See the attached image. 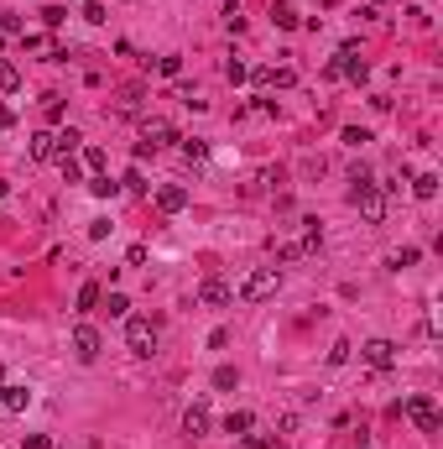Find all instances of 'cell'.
I'll return each mask as SVG.
<instances>
[{"label":"cell","instance_id":"6da1fadb","mask_svg":"<svg viewBox=\"0 0 443 449\" xmlns=\"http://www.w3.org/2000/svg\"><path fill=\"white\" fill-rule=\"evenodd\" d=\"M350 204L360 209V220H365V224H381L386 220V188H381V183H370V173H360V167H355Z\"/></svg>","mask_w":443,"mask_h":449},{"label":"cell","instance_id":"7a4b0ae2","mask_svg":"<svg viewBox=\"0 0 443 449\" xmlns=\"http://www.w3.org/2000/svg\"><path fill=\"white\" fill-rule=\"evenodd\" d=\"M329 78H355V84H365V78H370V63L360 58V42H344L339 52H334Z\"/></svg>","mask_w":443,"mask_h":449},{"label":"cell","instance_id":"3957f363","mask_svg":"<svg viewBox=\"0 0 443 449\" xmlns=\"http://www.w3.org/2000/svg\"><path fill=\"white\" fill-rule=\"evenodd\" d=\"M277 287H281V272L277 267H256L240 282V303H266V298H277Z\"/></svg>","mask_w":443,"mask_h":449},{"label":"cell","instance_id":"277c9868","mask_svg":"<svg viewBox=\"0 0 443 449\" xmlns=\"http://www.w3.org/2000/svg\"><path fill=\"white\" fill-rule=\"evenodd\" d=\"M392 413H407L423 433H438V402H433V397H423V392H418V397H407V402H396Z\"/></svg>","mask_w":443,"mask_h":449},{"label":"cell","instance_id":"5b68a950","mask_svg":"<svg viewBox=\"0 0 443 449\" xmlns=\"http://www.w3.org/2000/svg\"><path fill=\"white\" fill-rule=\"evenodd\" d=\"M167 141H178V131H172L167 121H157V115H146V121H141V141H136V157H146V152H162Z\"/></svg>","mask_w":443,"mask_h":449},{"label":"cell","instance_id":"8992f818","mask_svg":"<svg viewBox=\"0 0 443 449\" xmlns=\"http://www.w3.org/2000/svg\"><path fill=\"white\" fill-rule=\"evenodd\" d=\"M126 350L146 361V355L157 350V324L152 319H126Z\"/></svg>","mask_w":443,"mask_h":449},{"label":"cell","instance_id":"52a82bcc","mask_svg":"<svg viewBox=\"0 0 443 449\" xmlns=\"http://www.w3.org/2000/svg\"><path fill=\"white\" fill-rule=\"evenodd\" d=\"M360 361H365L370 371H392L396 366V345L392 340H365V345H360Z\"/></svg>","mask_w":443,"mask_h":449},{"label":"cell","instance_id":"ba28073f","mask_svg":"<svg viewBox=\"0 0 443 449\" xmlns=\"http://www.w3.org/2000/svg\"><path fill=\"white\" fill-rule=\"evenodd\" d=\"M198 303H204V309H230L235 287L224 282V277H204V282H198Z\"/></svg>","mask_w":443,"mask_h":449},{"label":"cell","instance_id":"9c48e42d","mask_svg":"<svg viewBox=\"0 0 443 449\" xmlns=\"http://www.w3.org/2000/svg\"><path fill=\"white\" fill-rule=\"evenodd\" d=\"M99 345H104V340H99V329H94V324H78L73 329V355H78V361H99Z\"/></svg>","mask_w":443,"mask_h":449},{"label":"cell","instance_id":"30bf717a","mask_svg":"<svg viewBox=\"0 0 443 449\" xmlns=\"http://www.w3.org/2000/svg\"><path fill=\"white\" fill-rule=\"evenodd\" d=\"M209 424H214V418H209V402H204V397L188 402V413H183V433H188V439H204Z\"/></svg>","mask_w":443,"mask_h":449},{"label":"cell","instance_id":"8fae6325","mask_svg":"<svg viewBox=\"0 0 443 449\" xmlns=\"http://www.w3.org/2000/svg\"><path fill=\"white\" fill-rule=\"evenodd\" d=\"M157 209H162V215H183V209H188V188H178V183L157 188Z\"/></svg>","mask_w":443,"mask_h":449},{"label":"cell","instance_id":"7c38bea8","mask_svg":"<svg viewBox=\"0 0 443 449\" xmlns=\"http://www.w3.org/2000/svg\"><path fill=\"white\" fill-rule=\"evenodd\" d=\"M0 407L6 413H26L32 407V387H0Z\"/></svg>","mask_w":443,"mask_h":449},{"label":"cell","instance_id":"4fadbf2b","mask_svg":"<svg viewBox=\"0 0 443 449\" xmlns=\"http://www.w3.org/2000/svg\"><path fill=\"white\" fill-rule=\"evenodd\" d=\"M141 84H126V89H120V95H115V115H136L141 110Z\"/></svg>","mask_w":443,"mask_h":449},{"label":"cell","instance_id":"5bb4252c","mask_svg":"<svg viewBox=\"0 0 443 449\" xmlns=\"http://www.w3.org/2000/svg\"><path fill=\"white\" fill-rule=\"evenodd\" d=\"M32 157H37V162L58 157V136H52V131H37V136H32Z\"/></svg>","mask_w":443,"mask_h":449},{"label":"cell","instance_id":"9a60e30c","mask_svg":"<svg viewBox=\"0 0 443 449\" xmlns=\"http://www.w3.org/2000/svg\"><path fill=\"white\" fill-rule=\"evenodd\" d=\"M272 21L281 26V32H292V26H303V16H298V11H292V6H287V0H277V6H272Z\"/></svg>","mask_w":443,"mask_h":449},{"label":"cell","instance_id":"2e32d148","mask_svg":"<svg viewBox=\"0 0 443 449\" xmlns=\"http://www.w3.org/2000/svg\"><path fill=\"white\" fill-rule=\"evenodd\" d=\"M89 193H94V199H110V193H120V183H115L110 173H94V178H89Z\"/></svg>","mask_w":443,"mask_h":449},{"label":"cell","instance_id":"e0dca14e","mask_svg":"<svg viewBox=\"0 0 443 449\" xmlns=\"http://www.w3.org/2000/svg\"><path fill=\"white\" fill-rule=\"evenodd\" d=\"M52 136H58V157H73L78 147H84V136H78L73 126H68V131H52Z\"/></svg>","mask_w":443,"mask_h":449},{"label":"cell","instance_id":"ac0fdd59","mask_svg":"<svg viewBox=\"0 0 443 449\" xmlns=\"http://www.w3.org/2000/svg\"><path fill=\"white\" fill-rule=\"evenodd\" d=\"M412 193L418 199H438V173H418L412 178Z\"/></svg>","mask_w":443,"mask_h":449},{"label":"cell","instance_id":"d6986e66","mask_svg":"<svg viewBox=\"0 0 443 449\" xmlns=\"http://www.w3.org/2000/svg\"><path fill=\"white\" fill-rule=\"evenodd\" d=\"M272 251H277V261H303V256H308V246H303V241H277Z\"/></svg>","mask_w":443,"mask_h":449},{"label":"cell","instance_id":"ffe728a7","mask_svg":"<svg viewBox=\"0 0 443 449\" xmlns=\"http://www.w3.org/2000/svg\"><path fill=\"white\" fill-rule=\"evenodd\" d=\"M250 424H256V418H250V413H230V418H224V433H235V439H245V433H250Z\"/></svg>","mask_w":443,"mask_h":449},{"label":"cell","instance_id":"44dd1931","mask_svg":"<svg viewBox=\"0 0 443 449\" xmlns=\"http://www.w3.org/2000/svg\"><path fill=\"white\" fill-rule=\"evenodd\" d=\"M292 84H298L292 68H266V89H292Z\"/></svg>","mask_w":443,"mask_h":449},{"label":"cell","instance_id":"7402d4cb","mask_svg":"<svg viewBox=\"0 0 443 449\" xmlns=\"http://www.w3.org/2000/svg\"><path fill=\"white\" fill-rule=\"evenodd\" d=\"M418 261H423V251L418 246H401V251H392V267L401 272V267H418Z\"/></svg>","mask_w":443,"mask_h":449},{"label":"cell","instance_id":"603a6c76","mask_svg":"<svg viewBox=\"0 0 443 449\" xmlns=\"http://www.w3.org/2000/svg\"><path fill=\"white\" fill-rule=\"evenodd\" d=\"M99 298H104V293H99V282H84V287H78V313H89Z\"/></svg>","mask_w":443,"mask_h":449},{"label":"cell","instance_id":"cb8c5ba5","mask_svg":"<svg viewBox=\"0 0 443 449\" xmlns=\"http://www.w3.org/2000/svg\"><path fill=\"white\" fill-rule=\"evenodd\" d=\"M214 387H219V392H235L240 387V371H235V366H219V371H214Z\"/></svg>","mask_w":443,"mask_h":449},{"label":"cell","instance_id":"d4e9b609","mask_svg":"<svg viewBox=\"0 0 443 449\" xmlns=\"http://www.w3.org/2000/svg\"><path fill=\"white\" fill-rule=\"evenodd\" d=\"M183 157H188V162H204V157H209V147H204L198 136H188V141H183Z\"/></svg>","mask_w":443,"mask_h":449},{"label":"cell","instance_id":"484cf974","mask_svg":"<svg viewBox=\"0 0 443 449\" xmlns=\"http://www.w3.org/2000/svg\"><path fill=\"white\" fill-rule=\"evenodd\" d=\"M350 340H334V345H329V366H344V361H350Z\"/></svg>","mask_w":443,"mask_h":449},{"label":"cell","instance_id":"4316f807","mask_svg":"<svg viewBox=\"0 0 443 449\" xmlns=\"http://www.w3.org/2000/svg\"><path fill=\"white\" fill-rule=\"evenodd\" d=\"M126 309H131L126 293H110V298H104V313H110V319H126Z\"/></svg>","mask_w":443,"mask_h":449},{"label":"cell","instance_id":"83f0119b","mask_svg":"<svg viewBox=\"0 0 443 449\" xmlns=\"http://www.w3.org/2000/svg\"><path fill=\"white\" fill-rule=\"evenodd\" d=\"M21 84V73H16V63H6L0 58V89H16Z\"/></svg>","mask_w":443,"mask_h":449},{"label":"cell","instance_id":"f1b7e54d","mask_svg":"<svg viewBox=\"0 0 443 449\" xmlns=\"http://www.w3.org/2000/svg\"><path fill=\"white\" fill-rule=\"evenodd\" d=\"M365 141H370L365 126H344V147H365Z\"/></svg>","mask_w":443,"mask_h":449},{"label":"cell","instance_id":"f546056e","mask_svg":"<svg viewBox=\"0 0 443 449\" xmlns=\"http://www.w3.org/2000/svg\"><path fill=\"white\" fill-rule=\"evenodd\" d=\"M157 73H167V78H178V73H183V58H178V52H167V58H162V63H157Z\"/></svg>","mask_w":443,"mask_h":449},{"label":"cell","instance_id":"4dcf8cb0","mask_svg":"<svg viewBox=\"0 0 443 449\" xmlns=\"http://www.w3.org/2000/svg\"><path fill=\"white\" fill-rule=\"evenodd\" d=\"M120 188H126V193H146V178L136 173V167H131V173H126V178H120Z\"/></svg>","mask_w":443,"mask_h":449},{"label":"cell","instance_id":"1f68e13d","mask_svg":"<svg viewBox=\"0 0 443 449\" xmlns=\"http://www.w3.org/2000/svg\"><path fill=\"white\" fill-rule=\"evenodd\" d=\"M224 78H230V84H245V63L230 58V63H224Z\"/></svg>","mask_w":443,"mask_h":449},{"label":"cell","instance_id":"d6a6232c","mask_svg":"<svg viewBox=\"0 0 443 449\" xmlns=\"http://www.w3.org/2000/svg\"><path fill=\"white\" fill-rule=\"evenodd\" d=\"M58 162H63V183H78V178H84V167H78L73 157H58Z\"/></svg>","mask_w":443,"mask_h":449},{"label":"cell","instance_id":"836d02e7","mask_svg":"<svg viewBox=\"0 0 443 449\" xmlns=\"http://www.w3.org/2000/svg\"><path fill=\"white\" fill-rule=\"evenodd\" d=\"M84 21H94V26L104 21V0H84Z\"/></svg>","mask_w":443,"mask_h":449},{"label":"cell","instance_id":"e575fe53","mask_svg":"<svg viewBox=\"0 0 443 449\" xmlns=\"http://www.w3.org/2000/svg\"><path fill=\"white\" fill-rule=\"evenodd\" d=\"M245 449H277L272 433H245Z\"/></svg>","mask_w":443,"mask_h":449},{"label":"cell","instance_id":"d590c367","mask_svg":"<svg viewBox=\"0 0 443 449\" xmlns=\"http://www.w3.org/2000/svg\"><path fill=\"white\" fill-rule=\"evenodd\" d=\"M42 21H47V26H63V21H68V11H63V6H47Z\"/></svg>","mask_w":443,"mask_h":449},{"label":"cell","instance_id":"8d00e7d4","mask_svg":"<svg viewBox=\"0 0 443 449\" xmlns=\"http://www.w3.org/2000/svg\"><path fill=\"white\" fill-rule=\"evenodd\" d=\"M84 167H94V173H99V167H104V152H99V147H84Z\"/></svg>","mask_w":443,"mask_h":449},{"label":"cell","instance_id":"74e56055","mask_svg":"<svg viewBox=\"0 0 443 449\" xmlns=\"http://www.w3.org/2000/svg\"><path fill=\"white\" fill-rule=\"evenodd\" d=\"M110 235V220H89V241H104Z\"/></svg>","mask_w":443,"mask_h":449},{"label":"cell","instance_id":"f35d334b","mask_svg":"<svg viewBox=\"0 0 443 449\" xmlns=\"http://www.w3.org/2000/svg\"><path fill=\"white\" fill-rule=\"evenodd\" d=\"M42 110H47V121H63V100H58V95H47Z\"/></svg>","mask_w":443,"mask_h":449},{"label":"cell","instance_id":"ab89813d","mask_svg":"<svg viewBox=\"0 0 443 449\" xmlns=\"http://www.w3.org/2000/svg\"><path fill=\"white\" fill-rule=\"evenodd\" d=\"M11 126V110H6V104H0V131H6Z\"/></svg>","mask_w":443,"mask_h":449},{"label":"cell","instance_id":"60d3db41","mask_svg":"<svg viewBox=\"0 0 443 449\" xmlns=\"http://www.w3.org/2000/svg\"><path fill=\"white\" fill-rule=\"evenodd\" d=\"M0 387H6V371H0Z\"/></svg>","mask_w":443,"mask_h":449}]
</instances>
